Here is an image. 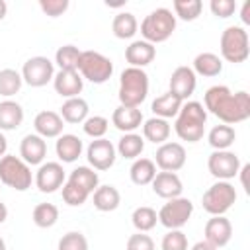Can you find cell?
<instances>
[{
    "instance_id": "1",
    "label": "cell",
    "mask_w": 250,
    "mask_h": 250,
    "mask_svg": "<svg viewBox=\"0 0 250 250\" xmlns=\"http://www.w3.org/2000/svg\"><path fill=\"white\" fill-rule=\"evenodd\" d=\"M203 102H205L203 105L205 111L219 117L225 125L242 123L250 117V94L246 90L232 94L229 86L217 84L205 92Z\"/></svg>"
},
{
    "instance_id": "2",
    "label": "cell",
    "mask_w": 250,
    "mask_h": 250,
    "mask_svg": "<svg viewBox=\"0 0 250 250\" xmlns=\"http://www.w3.org/2000/svg\"><path fill=\"white\" fill-rule=\"evenodd\" d=\"M205 125H207V111L203 104L199 102H184L174 123V131L182 141L188 143H197L205 135Z\"/></svg>"
},
{
    "instance_id": "3",
    "label": "cell",
    "mask_w": 250,
    "mask_h": 250,
    "mask_svg": "<svg viewBox=\"0 0 250 250\" xmlns=\"http://www.w3.org/2000/svg\"><path fill=\"white\" fill-rule=\"evenodd\" d=\"M148 96V74L143 68L127 66L119 78V105L139 107Z\"/></svg>"
},
{
    "instance_id": "4",
    "label": "cell",
    "mask_w": 250,
    "mask_h": 250,
    "mask_svg": "<svg viewBox=\"0 0 250 250\" xmlns=\"http://www.w3.org/2000/svg\"><path fill=\"white\" fill-rule=\"evenodd\" d=\"M176 29V16L168 8H156L141 21V35L148 43H164Z\"/></svg>"
},
{
    "instance_id": "5",
    "label": "cell",
    "mask_w": 250,
    "mask_h": 250,
    "mask_svg": "<svg viewBox=\"0 0 250 250\" xmlns=\"http://www.w3.org/2000/svg\"><path fill=\"white\" fill-rule=\"evenodd\" d=\"M221 57L227 62L232 64H240L248 59L250 55V47H248V31L242 25H229L225 27V31L221 33Z\"/></svg>"
},
{
    "instance_id": "6",
    "label": "cell",
    "mask_w": 250,
    "mask_h": 250,
    "mask_svg": "<svg viewBox=\"0 0 250 250\" xmlns=\"http://www.w3.org/2000/svg\"><path fill=\"white\" fill-rule=\"evenodd\" d=\"M31 182H33L31 168L20 156L4 154L0 158V184L12 188L16 191H25L31 188Z\"/></svg>"
},
{
    "instance_id": "7",
    "label": "cell",
    "mask_w": 250,
    "mask_h": 250,
    "mask_svg": "<svg viewBox=\"0 0 250 250\" xmlns=\"http://www.w3.org/2000/svg\"><path fill=\"white\" fill-rule=\"evenodd\" d=\"M78 74L92 84H104L113 74V62L98 51H82L78 61Z\"/></svg>"
},
{
    "instance_id": "8",
    "label": "cell",
    "mask_w": 250,
    "mask_h": 250,
    "mask_svg": "<svg viewBox=\"0 0 250 250\" xmlns=\"http://www.w3.org/2000/svg\"><path fill=\"white\" fill-rule=\"evenodd\" d=\"M236 201V189L230 182L217 180L201 197V205L209 215H225Z\"/></svg>"
},
{
    "instance_id": "9",
    "label": "cell",
    "mask_w": 250,
    "mask_h": 250,
    "mask_svg": "<svg viewBox=\"0 0 250 250\" xmlns=\"http://www.w3.org/2000/svg\"><path fill=\"white\" fill-rule=\"evenodd\" d=\"M193 213V203L188 199V197H174V199H168L160 211H158V223L162 227H166L168 230H174V229H182L189 217Z\"/></svg>"
},
{
    "instance_id": "10",
    "label": "cell",
    "mask_w": 250,
    "mask_h": 250,
    "mask_svg": "<svg viewBox=\"0 0 250 250\" xmlns=\"http://www.w3.org/2000/svg\"><path fill=\"white\" fill-rule=\"evenodd\" d=\"M55 78V62L47 57H31L21 66V80L31 88L47 86Z\"/></svg>"
},
{
    "instance_id": "11",
    "label": "cell",
    "mask_w": 250,
    "mask_h": 250,
    "mask_svg": "<svg viewBox=\"0 0 250 250\" xmlns=\"http://www.w3.org/2000/svg\"><path fill=\"white\" fill-rule=\"evenodd\" d=\"M240 166H242L240 158L230 150H213L207 158V168L211 176L217 180H225V182L238 176Z\"/></svg>"
},
{
    "instance_id": "12",
    "label": "cell",
    "mask_w": 250,
    "mask_h": 250,
    "mask_svg": "<svg viewBox=\"0 0 250 250\" xmlns=\"http://www.w3.org/2000/svg\"><path fill=\"white\" fill-rule=\"evenodd\" d=\"M33 180L41 193H55L66 182V174L61 162H43L39 164Z\"/></svg>"
},
{
    "instance_id": "13",
    "label": "cell",
    "mask_w": 250,
    "mask_h": 250,
    "mask_svg": "<svg viewBox=\"0 0 250 250\" xmlns=\"http://www.w3.org/2000/svg\"><path fill=\"white\" fill-rule=\"evenodd\" d=\"M86 158L94 170H109L117 158L115 145L107 139H94L86 148Z\"/></svg>"
},
{
    "instance_id": "14",
    "label": "cell",
    "mask_w": 250,
    "mask_h": 250,
    "mask_svg": "<svg viewBox=\"0 0 250 250\" xmlns=\"http://www.w3.org/2000/svg\"><path fill=\"white\" fill-rule=\"evenodd\" d=\"M154 164L162 172H178L186 164V148L180 143H162L156 148Z\"/></svg>"
},
{
    "instance_id": "15",
    "label": "cell",
    "mask_w": 250,
    "mask_h": 250,
    "mask_svg": "<svg viewBox=\"0 0 250 250\" xmlns=\"http://www.w3.org/2000/svg\"><path fill=\"white\" fill-rule=\"evenodd\" d=\"M197 86V78L195 72L191 70V66H178L174 68L172 76H170V94H174L176 98H180L182 102H188V98L195 92Z\"/></svg>"
},
{
    "instance_id": "16",
    "label": "cell",
    "mask_w": 250,
    "mask_h": 250,
    "mask_svg": "<svg viewBox=\"0 0 250 250\" xmlns=\"http://www.w3.org/2000/svg\"><path fill=\"white\" fill-rule=\"evenodd\" d=\"M203 234L209 244H213L215 248H223L225 244H229L230 236H232V225L225 215H213L203 229Z\"/></svg>"
},
{
    "instance_id": "17",
    "label": "cell",
    "mask_w": 250,
    "mask_h": 250,
    "mask_svg": "<svg viewBox=\"0 0 250 250\" xmlns=\"http://www.w3.org/2000/svg\"><path fill=\"white\" fill-rule=\"evenodd\" d=\"M53 88L61 98H78L84 88V78L78 70H59L53 78Z\"/></svg>"
},
{
    "instance_id": "18",
    "label": "cell",
    "mask_w": 250,
    "mask_h": 250,
    "mask_svg": "<svg viewBox=\"0 0 250 250\" xmlns=\"http://www.w3.org/2000/svg\"><path fill=\"white\" fill-rule=\"evenodd\" d=\"M47 156V143L43 137L35 135V133H29L21 139L20 143V158L29 164V166H37V164H43Z\"/></svg>"
},
{
    "instance_id": "19",
    "label": "cell",
    "mask_w": 250,
    "mask_h": 250,
    "mask_svg": "<svg viewBox=\"0 0 250 250\" xmlns=\"http://www.w3.org/2000/svg\"><path fill=\"white\" fill-rule=\"evenodd\" d=\"M33 127H35V135H39L43 139H57V137L62 135L64 121L57 111L45 109V111H39L35 115Z\"/></svg>"
},
{
    "instance_id": "20",
    "label": "cell",
    "mask_w": 250,
    "mask_h": 250,
    "mask_svg": "<svg viewBox=\"0 0 250 250\" xmlns=\"http://www.w3.org/2000/svg\"><path fill=\"white\" fill-rule=\"evenodd\" d=\"M150 184H152V191L162 199L180 197L182 191H184L182 180L176 172H156V176Z\"/></svg>"
},
{
    "instance_id": "21",
    "label": "cell",
    "mask_w": 250,
    "mask_h": 250,
    "mask_svg": "<svg viewBox=\"0 0 250 250\" xmlns=\"http://www.w3.org/2000/svg\"><path fill=\"white\" fill-rule=\"evenodd\" d=\"M154 57H156V47L145 39L131 41V45L125 49V61L129 62V66L135 68H145L154 61Z\"/></svg>"
},
{
    "instance_id": "22",
    "label": "cell",
    "mask_w": 250,
    "mask_h": 250,
    "mask_svg": "<svg viewBox=\"0 0 250 250\" xmlns=\"http://www.w3.org/2000/svg\"><path fill=\"white\" fill-rule=\"evenodd\" d=\"M111 123L123 133H135V129H139L143 123V111L139 107L117 105L111 113Z\"/></svg>"
},
{
    "instance_id": "23",
    "label": "cell",
    "mask_w": 250,
    "mask_h": 250,
    "mask_svg": "<svg viewBox=\"0 0 250 250\" xmlns=\"http://www.w3.org/2000/svg\"><path fill=\"white\" fill-rule=\"evenodd\" d=\"M82 141L80 137L72 135V133H62L61 137H57V143H55V152L59 156L61 162H74L78 160V156L82 154Z\"/></svg>"
},
{
    "instance_id": "24",
    "label": "cell",
    "mask_w": 250,
    "mask_h": 250,
    "mask_svg": "<svg viewBox=\"0 0 250 250\" xmlns=\"http://www.w3.org/2000/svg\"><path fill=\"white\" fill-rule=\"evenodd\" d=\"M88 113H90V107H88V102L84 98H70V100H64V104L61 105V117L62 121L66 123H84L88 119Z\"/></svg>"
},
{
    "instance_id": "25",
    "label": "cell",
    "mask_w": 250,
    "mask_h": 250,
    "mask_svg": "<svg viewBox=\"0 0 250 250\" xmlns=\"http://www.w3.org/2000/svg\"><path fill=\"white\" fill-rule=\"evenodd\" d=\"M23 123V107L14 100L0 102V131H14Z\"/></svg>"
},
{
    "instance_id": "26",
    "label": "cell",
    "mask_w": 250,
    "mask_h": 250,
    "mask_svg": "<svg viewBox=\"0 0 250 250\" xmlns=\"http://www.w3.org/2000/svg\"><path fill=\"white\" fill-rule=\"evenodd\" d=\"M191 70H193L195 74L207 76V78L219 76V74L223 72V59H221L219 55H215V53H209V51L199 53V55L193 59Z\"/></svg>"
},
{
    "instance_id": "27",
    "label": "cell",
    "mask_w": 250,
    "mask_h": 250,
    "mask_svg": "<svg viewBox=\"0 0 250 250\" xmlns=\"http://www.w3.org/2000/svg\"><path fill=\"white\" fill-rule=\"evenodd\" d=\"M121 203V193L115 186H98L94 191V207L102 213L115 211Z\"/></svg>"
},
{
    "instance_id": "28",
    "label": "cell",
    "mask_w": 250,
    "mask_h": 250,
    "mask_svg": "<svg viewBox=\"0 0 250 250\" xmlns=\"http://www.w3.org/2000/svg\"><path fill=\"white\" fill-rule=\"evenodd\" d=\"M182 104H184V102H182L180 98H176L174 94L166 92V94L158 96V98L152 102L150 109H152L154 117H160V119H166V121H168V119H172V117L178 115Z\"/></svg>"
},
{
    "instance_id": "29",
    "label": "cell",
    "mask_w": 250,
    "mask_h": 250,
    "mask_svg": "<svg viewBox=\"0 0 250 250\" xmlns=\"http://www.w3.org/2000/svg\"><path fill=\"white\" fill-rule=\"evenodd\" d=\"M170 123L166 119L160 117H150L143 123V139L154 143V145H162L168 141L170 137Z\"/></svg>"
},
{
    "instance_id": "30",
    "label": "cell",
    "mask_w": 250,
    "mask_h": 250,
    "mask_svg": "<svg viewBox=\"0 0 250 250\" xmlns=\"http://www.w3.org/2000/svg\"><path fill=\"white\" fill-rule=\"evenodd\" d=\"M139 29V21L135 18V14L131 12H119L113 16L111 21V31L117 39H131Z\"/></svg>"
},
{
    "instance_id": "31",
    "label": "cell",
    "mask_w": 250,
    "mask_h": 250,
    "mask_svg": "<svg viewBox=\"0 0 250 250\" xmlns=\"http://www.w3.org/2000/svg\"><path fill=\"white\" fill-rule=\"evenodd\" d=\"M129 176H131V182L137 184V186H146L154 180L156 176V164L154 160L150 158H137L131 168H129Z\"/></svg>"
},
{
    "instance_id": "32",
    "label": "cell",
    "mask_w": 250,
    "mask_h": 250,
    "mask_svg": "<svg viewBox=\"0 0 250 250\" xmlns=\"http://www.w3.org/2000/svg\"><path fill=\"white\" fill-rule=\"evenodd\" d=\"M115 150L119 152V156L127 158V160H137L139 154L145 150V139L141 135H137V133H125L119 139Z\"/></svg>"
},
{
    "instance_id": "33",
    "label": "cell",
    "mask_w": 250,
    "mask_h": 250,
    "mask_svg": "<svg viewBox=\"0 0 250 250\" xmlns=\"http://www.w3.org/2000/svg\"><path fill=\"white\" fill-rule=\"evenodd\" d=\"M207 141L215 150H229V146L236 141V131L230 125H225V123L223 125H215L209 131Z\"/></svg>"
},
{
    "instance_id": "34",
    "label": "cell",
    "mask_w": 250,
    "mask_h": 250,
    "mask_svg": "<svg viewBox=\"0 0 250 250\" xmlns=\"http://www.w3.org/2000/svg\"><path fill=\"white\" fill-rule=\"evenodd\" d=\"M66 180L78 184V186L84 188L88 193H94L96 188L100 186V176H98V172H96L94 168H90V166H78V168H74V170L68 174Z\"/></svg>"
},
{
    "instance_id": "35",
    "label": "cell",
    "mask_w": 250,
    "mask_h": 250,
    "mask_svg": "<svg viewBox=\"0 0 250 250\" xmlns=\"http://www.w3.org/2000/svg\"><path fill=\"white\" fill-rule=\"evenodd\" d=\"M131 223L133 227L137 229V232H148L156 227L158 223V213L152 209V207H146V205H141L137 207L133 213H131Z\"/></svg>"
},
{
    "instance_id": "36",
    "label": "cell",
    "mask_w": 250,
    "mask_h": 250,
    "mask_svg": "<svg viewBox=\"0 0 250 250\" xmlns=\"http://www.w3.org/2000/svg\"><path fill=\"white\" fill-rule=\"evenodd\" d=\"M80 49L76 45H62L55 53V62L59 70H78V61H80Z\"/></svg>"
},
{
    "instance_id": "37",
    "label": "cell",
    "mask_w": 250,
    "mask_h": 250,
    "mask_svg": "<svg viewBox=\"0 0 250 250\" xmlns=\"http://www.w3.org/2000/svg\"><path fill=\"white\" fill-rule=\"evenodd\" d=\"M31 219L39 229H51L59 221V209L53 203H37L33 207Z\"/></svg>"
},
{
    "instance_id": "38",
    "label": "cell",
    "mask_w": 250,
    "mask_h": 250,
    "mask_svg": "<svg viewBox=\"0 0 250 250\" xmlns=\"http://www.w3.org/2000/svg\"><path fill=\"white\" fill-rule=\"evenodd\" d=\"M21 84H23L21 72H18L14 68H2L0 70V96H4L6 100L16 96L20 92Z\"/></svg>"
},
{
    "instance_id": "39",
    "label": "cell",
    "mask_w": 250,
    "mask_h": 250,
    "mask_svg": "<svg viewBox=\"0 0 250 250\" xmlns=\"http://www.w3.org/2000/svg\"><path fill=\"white\" fill-rule=\"evenodd\" d=\"M174 16L184 21H193L201 16L203 4L201 0H174Z\"/></svg>"
},
{
    "instance_id": "40",
    "label": "cell",
    "mask_w": 250,
    "mask_h": 250,
    "mask_svg": "<svg viewBox=\"0 0 250 250\" xmlns=\"http://www.w3.org/2000/svg\"><path fill=\"white\" fill-rule=\"evenodd\" d=\"M88 197H90V193H88L84 188H80L78 184H74V182H70V180H66V182L62 184V199H64L66 205H70V207H80V205L86 203Z\"/></svg>"
},
{
    "instance_id": "41",
    "label": "cell",
    "mask_w": 250,
    "mask_h": 250,
    "mask_svg": "<svg viewBox=\"0 0 250 250\" xmlns=\"http://www.w3.org/2000/svg\"><path fill=\"white\" fill-rule=\"evenodd\" d=\"M107 127H109V121L104 115H90L82 123L84 133L88 137H92V139H104V135L107 133Z\"/></svg>"
},
{
    "instance_id": "42",
    "label": "cell",
    "mask_w": 250,
    "mask_h": 250,
    "mask_svg": "<svg viewBox=\"0 0 250 250\" xmlns=\"http://www.w3.org/2000/svg\"><path fill=\"white\" fill-rule=\"evenodd\" d=\"M160 248H162V250H189V248H188V236H186L180 229L168 230V232L162 236Z\"/></svg>"
},
{
    "instance_id": "43",
    "label": "cell",
    "mask_w": 250,
    "mask_h": 250,
    "mask_svg": "<svg viewBox=\"0 0 250 250\" xmlns=\"http://www.w3.org/2000/svg\"><path fill=\"white\" fill-rule=\"evenodd\" d=\"M59 250H88V240L82 232L70 230L59 240Z\"/></svg>"
},
{
    "instance_id": "44",
    "label": "cell",
    "mask_w": 250,
    "mask_h": 250,
    "mask_svg": "<svg viewBox=\"0 0 250 250\" xmlns=\"http://www.w3.org/2000/svg\"><path fill=\"white\" fill-rule=\"evenodd\" d=\"M39 8L49 18H59L68 10V0H39Z\"/></svg>"
},
{
    "instance_id": "45",
    "label": "cell",
    "mask_w": 250,
    "mask_h": 250,
    "mask_svg": "<svg viewBox=\"0 0 250 250\" xmlns=\"http://www.w3.org/2000/svg\"><path fill=\"white\" fill-rule=\"evenodd\" d=\"M209 10L213 12V16L225 20V18H230L236 12V2L234 0H211Z\"/></svg>"
},
{
    "instance_id": "46",
    "label": "cell",
    "mask_w": 250,
    "mask_h": 250,
    "mask_svg": "<svg viewBox=\"0 0 250 250\" xmlns=\"http://www.w3.org/2000/svg\"><path fill=\"white\" fill-rule=\"evenodd\" d=\"M125 250H154V240L145 232H135L127 238Z\"/></svg>"
},
{
    "instance_id": "47",
    "label": "cell",
    "mask_w": 250,
    "mask_h": 250,
    "mask_svg": "<svg viewBox=\"0 0 250 250\" xmlns=\"http://www.w3.org/2000/svg\"><path fill=\"white\" fill-rule=\"evenodd\" d=\"M240 18H242V23H244V25H248V23H250V2H244V4H242Z\"/></svg>"
},
{
    "instance_id": "48",
    "label": "cell",
    "mask_w": 250,
    "mask_h": 250,
    "mask_svg": "<svg viewBox=\"0 0 250 250\" xmlns=\"http://www.w3.org/2000/svg\"><path fill=\"white\" fill-rule=\"evenodd\" d=\"M189 250H219V248H215L213 244H209L207 240H199V242H195Z\"/></svg>"
},
{
    "instance_id": "49",
    "label": "cell",
    "mask_w": 250,
    "mask_h": 250,
    "mask_svg": "<svg viewBox=\"0 0 250 250\" xmlns=\"http://www.w3.org/2000/svg\"><path fill=\"white\" fill-rule=\"evenodd\" d=\"M250 172V164H242L240 166V170H238V174H240V182H242V186H244V189L248 191V184H246V174Z\"/></svg>"
},
{
    "instance_id": "50",
    "label": "cell",
    "mask_w": 250,
    "mask_h": 250,
    "mask_svg": "<svg viewBox=\"0 0 250 250\" xmlns=\"http://www.w3.org/2000/svg\"><path fill=\"white\" fill-rule=\"evenodd\" d=\"M6 150H8V139H6L4 133L0 131V158L6 154Z\"/></svg>"
},
{
    "instance_id": "51",
    "label": "cell",
    "mask_w": 250,
    "mask_h": 250,
    "mask_svg": "<svg viewBox=\"0 0 250 250\" xmlns=\"http://www.w3.org/2000/svg\"><path fill=\"white\" fill-rule=\"evenodd\" d=\"M6 219H8V207L0 201V225H2V223H6Z\"/></svg>"
},
{
    "instance_id": "52",
    "label": "cell",
    "mask_w": 250,
    "mask_h": 250,
    "mask_svg": "<svg viewBox=\"0 0 250 250\" xmlns=\"http://www.w3.org/2000/svg\"><path fill=\"white\" fill-rule=\"evenodd\" d=\"M6 14H8V4L4 0H0V21L6 18Z\"/></svg>"
},
{
    "instance_id": "53",
    "label": "cell",
    "mask_w": 250,
    "mask_h": 250,
    "mask_svg": "<svg viewBox=\"0 0 250 250\" xmlns=\"http://www.w3.org/2000/svg\"><path fill=\"white\" fill-rule=\"evenodd\" d=\"M0 250H6V242H4V238L0 236Z\"/></svg>"
}]
</instances>
